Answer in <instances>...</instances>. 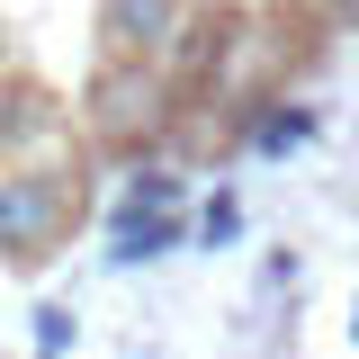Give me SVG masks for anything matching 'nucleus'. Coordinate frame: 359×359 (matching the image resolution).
Returning a JSON list of instances; mask_svg holds the SVG:
<instances>
[{
    "label": "nucleus",
    "instance_id": "1",
    "mask_svg": "<svg viewBox=\"0 0 359 359\" xmlns=\"http://www.w3.org/2000/svg\"><path fill=\"white\" fill-rule=\"evenodd\" d=\"M90 216V189H81V162H63V153H45V162H18V171H0V269H45L63 243H72V224Z\"/></svg>",
    "mask_w": 359,
    "mask_h": 359
},
{
    "label": "nucleus",
    "instance_id": "2",
    "mask_svg": "<svg viewBox=\"0 0 359 359\" xmlns=\"http://www.w3.org/2000/svg\"><path fill=\"white\" fill-rule=\"evenodd\" d=\"M180 117V90H171V72H153V63H99L90 72V90H81V126H90V144H108V153H135L144 162V144Z\"/></svg>",
    "mask_w": 359,
    "mask_h": 359
},
{
    "label": "nucleus",
    "instance_id": "3",
    "mask_svg": "<svg viewBox=\"0 0 359 359\" xmlns=\"http://www.w3.org/2000/svg\"><path fill=\"white\" fill-rule=\"evenodd\" d=\"M198 0H99V63H153L171 72Z\"/></svg>",
    "mask_w": 359,
    "mask_h": 359
},
{
    "label": "nucleus",
    "instance_id": "4",
    "mask_svg": "<svg viewBox=\"0 0 359 359\" xmlns=\"http://www.w3.org/2000/svg\"><path fill=\"white\" fill-rule=\"evenodd\" d=\"M314 135H323V117H314L306 99L261 90V99L243 108V144H252V153H269V162H278V153H297V144H314Z\"/></svg>",
    "mask_w": 359,
    "mask_h": 359
},
{
    "label": "nucleus",
    "instance_id": "5",
    "mask_svg": "<svg viewBox=\"0 0 359 359\" xmlns=\"http://www.w3.org/2000/svg\"><path fill=\"white\" fill-rule=\"evenodd\" d=\"M189 233H198V216H108V261H117V269L171 261Z\"/></svg>",
    "mask_w": 359,
    "mask_h": 359
},
{
    "label": "nucleus",
    "instance_id": "6",
    "mask_svg": "<svg viewBox=\"0 0 359 359\" xmlns=\"http://www.w3.org/2000/svg\"><path fill=\"white\" fill-rule=\"evenodd\" d=\"M108 216H189V180H180L171 162H135Z\"/></svg>",
    "mask_w": 359,
    "mask_h": 359
},
{
    "label": "nucleus",
    "instance_id": "7",
    "mask_svg": "<svg viewBox=\"0 0 359 359\" xmlns=\"http://www.w3.org/2000/svg\"><path fill=\"white\" fill-rule=\"evenodd\" d=\"M233 233H243V198H233V189L216 180V189L198 198V243H207V252H224Z\"/></svg>",
    "mask_w": 359,
    "mask_h": 359
},
{
    "label": "nucleus",
    "instance_id": "8",
    "mask_svg": "<svg viewBox=\"0 0 359 359\" xmlns=\"http://www.w3.org/2000/svg\"><path fill=\"white\" fill-rule=\"evenodd\" d=\"M27 323H36V359H72V341H81V314H72V306H54V297H45Z\"/></svg>",
    "mask_w": 359,
    "mask_h": 359
},
{
    "label": "nucleus",
    "instance_id": "9",
    "mask_svg": "<svg viewBox=\"0 0 359 359\" xmlns=\"http://www.w3.org/2000/svg\"><path fill=\"white\" fill-rule=\"evenodd\" d=\"M351 341H359V297H351Z\"/></svg>",
    "mask_w": 359,
    "mask_h": 359
}]
</instances>
